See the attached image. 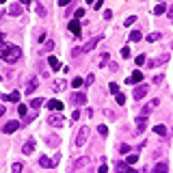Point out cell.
Listing matches in <instances>:
<instances>
[{
  "label": "cell",
  "instance_id": "f6af8a7d",
  "mask_svg": "<svg viewBox=\"0 0 173 173\" xmlns=\"http://www.w3.org/2000/svg\"><path fill=\"white\" fill-rule=\"evenodd\" d=\"M17 113L24 117V115H26V106H24V104H20V106H17Z\"/></svg>",
  "mask_w": 173,
  "mask_h": 173
},
{
  "label": "cell",
  "instance_id": "3957f363",
  "mask_svg": "<svg viewBox=\"0 0 173 173\" xmlns=\"http://www.w3.org/2000/svg\"><path fill=\"white\" fill-rule=\"evenodd\" d=\"M39 165H41L43 169H54V167L59 165V156H52V158L41 156V158H39Z\"/></svg>",
  "mask_w": 173,
  "mask_h": 173
},
{
  "label": "cell",
  "instance_id": "8d00e7d4",
  "mask_svg": "<svg viewBox=\"0 0 173 173\" xmlns=\"http://www.w3.org/2000/svg\"><path fill=\"white\" fill-rule=\"evenodd\" d=\"M108 91H111V93H117V91H119V85H117V82H111V85H108Z\"/></svg>",
  "mask_w": 173,
  "mask_h": 173
},
{
  "label": "cell",
  "instance_id": "cb8c5ba5",
  "mask_svg": "<svg viewBox=\"0 0 173 173\" xmlns=\"http://www.w3.org/2000/svg\"><path fill=\"white\" fill-rule=\"evenodd\" d=\"M48 65H50L52 69H59V67H61V63H59L56 56H50V59H48Z\"/></svg>",
  "mask_w": 173,
  "mask_h": 173
},
{
  "label": "cell",
  "instance_id": "6da1fadb",
  "mask_svg": "<svg viewBox=\"0 0 173 173\" xmlns=\"http://www.w3.org/2000/svg\"><path fill=\"white\" fill-rule=\"evenodd\" d=\"M22 56V50L17 48V45L13 43H2L0 41V59L7 61V63H15V61H20Z\"/></svg>",
  "mask_w": 173,
  "mask_h": 173
},
{
  "label": "cell",
  "instance_id": "f35d334b",
  "mask_svg": "<svg viewBox=\"0 0 173 173\" xmlns=\"http://www.w3.org/2000/svg\"><path fill=\"white\" fill-rule=\"evenodd\" d=\"M71 85H74V87H82L85 80H82V78H74V80H71Z\"/></svg>",
  "mask_w": 173,
  "mask_h": 173
},
{
  "label": "cell",
  "instance_id": "7c38bea8",
  "mask_svg": "<svg viewBox=\"0 0 173 173\" xmlns=\"http://www.w3.org/2000/svg\"><path fill=\"white\" fill-rule=\"evenodd\" d=\"M22 13H24V7H22V4H17V2H15V4H11V7H9V15L20 17Z\"/></svg>",
  "mask_w": 173,
  "mask_h": 173
},
{
  "label": "cell",
  "instance_id": "db71d44e",
  "mask_svg": "<svg viewBox=\"0 0 173 173\" xmlns=\"http://www.w3.org/2000/svg\"><path fill=\"white\" fill-rule=\"evenodd\" d=\"M20 4L22 7H30V0H20Z\"/></svg>",
  "mask_w": 173,
  "mask_h": 173
},
{
  "label": "cell",
  "instance_id": "91938a15",
  "mask_svg": "<svg viewBox=\"0 0 173 173\" xmlns=\"http://www.w3.org/2000/svg\"><path fill=\"white\" fill-rule=\"evenodd\" d=\"M87 2H89V4H93V2H95V0H87Z\"/></svg>",
  "mask_w": 173,
  "mask_h": 173
},
{
  "label": "cell",
  "instance_id": "6f0895ef",
  "mask_svg": "<svg viewBox=\"0 0 173 173\" xmlns=\"http://www.w3.org/2000/svg\"><path fill=\"white\" fill-rule=\"evenodd\" d=\"M0 41H4V33H0Z\"/></svg>",
  "mask_w": 173,
  "mask_h": 173
},
{
  "label": "cell",
  "instance_id": "7402d4cb",
  "mask_svg": "<svg viewBox=\"0 0 173 173\" xmlns=\"http://www.w3.org/2000/svg\"><path fill=\"white\" fill-rule=\"evenodd\" d=\"M89 162H91V160H89V158L85 156V158H80V160H76V162H74V169H80V167H87Z\"/></svg>",
  "mask_w": 173,
  "mask_h": 173
},
{
  "label": "cell",
  "instance_id": "ab89813d",
  "mask_svg": "<svg viewBox=\"0 0 173 173\" xmlns=\"http://www.w3.org/2000/svg\"><path fill=\"white\" fill-rule=\"evenodd\" d=\"M11 169H13V173H20V171H22V162H13Z\"/></svg>",
  "mask_w": 173,
  "mask_h": 173
},
{
  "label": "cell",
  "instance_id": "603a6c76",
  "mask_svg": "<svg viewBox=\"0 0 173 173\" xmlns=\"http://www.w3.org/2000/svg\"><path fill=\"white\" fill-rule=\"evenodd\" d=\"M35 11H37L39 17H45V7H43L41 2H35Z\"/></svg>",
  "mask_w": 173,
  "mask_h": 173
},
{
  "label": "cell",
  "instance_id": "ffe728a7",
  "mask_svg": "<svg viewBox=\"0 0 173 173\" xmlns=\"http://www.w3.org/2000/svg\"><path fill=\"white\" fill-rule=\"evenodd\" d=\"M167 169H169V165H167L165 160H162V162H158V165H154V173H165Z\"/></svg>",
  "mask_w": 173,
  "mask_h": 173
},
{
  "label": "cell",
  "instance_id": "7bdbcfd3",
  "mask_svg": "<svg viewBox=\"0 0 173 173\" xmlns=\"http://www.w3.org/2000/svg\"><path fill=\"white\" fill-rule=\"evenodd\" d=\"M74 17H76V20H80V17H85V9H78V11H76V15H74Z\"/></svg>",
  "mask_w": 173,
  "mask_h": 173
},
{
  "label": "cell",
  "instance_id": "5bb4252c",
  "mask_svg": "<svg viewBox=\"0 0 173 173\" xmlns=\"http://www.w3.org/2000/svg\"><path fill=\"white\" fill-rule=\"evenodd\" d=\"M45 106H48V111H63V102H59V99H48Z\"/></svg>",
  "mask_w": 173,
  "mask_h": 173
},
{
  "label": "cell",
  "instance_id": "484cf974",
  "mask_svg": "<svg viewBox=\"0 0 173 173\" xmlns=\"http://www.w3.org/2000/svg\"><path fill=\"white\" fill-rule=\"evenodd\" d=\"M136 160H139V154H128V158H125V162H128V165H134Z\"/></svg>",
  "mask_w": 173,
  "mask_h": 173
},
{
  "label": "cell",
  "instance_id": "9a60e30c",
  "mask_svg": "<svg viewBox=\"0 0 173 173\" xmlns=\"http://www.w3.org/2000/svg\"><path fill=\"white\" fill-rule=\"evenodd\" d=\"M145 128H147V115L136 117V130H139V132H143Z\"/></svg>",
  "mask_w": 173,
  "mask_h": 173
},
{
  "label": "cell",
  "instance_id": "d6a6232c",
  "mask_svg": "<svg viewBox=\"0 0 173 173\" xmlns=\"http://www.w3.org/2000/svg\"><path fill=\"white\" fill-rule=\"evenodd\" d=\"M134 22H136V15H128V17H125V22H123V24H125V26H132Z\"/></svg>",
  "mask_w": 173,
  "mask_h": 173
},
{
  "label": "cell",
  "instance_id": "681fc988",
  "mask_svg": "<svg viewBox=\"0 0 173 173\" xmlns=\"http://www.w3.org/2000/svg\"><path fill=\"white\" fill-rule=\"evenodd\" d=\"M111 17H113V11H108V9H106V11H104V20H111Z\"/></svg>",
  "mask_w": 173,
  "mask_h": 173
},
{
  "label": "cell",
  "instance_id": "c3c4849f",
  "mask_svg": "<svg viewBox=\"0 0 173 173\" xmlns=\"http://www.w3.org/2000/svg\"><path fill=\"white\" fill-rule=\"evenodd\" d=\"M37 41H39V43L45 41V33H39V35H37Z\"/></svg>",
  "mask_w": 173,
  "mask_h": 173
},
{
  "label": "cell",
  "instance_id": "816d5d0a",
  "mask_svg": "<svg viewBox=\"0 0 173 173\" xmlns=\"http://www.w3.org/2000/svg\"><path fill=\"white\" fill-rule=\"evenodd\" d=\"M154 85H158V82H162V76H154V80H151Z\"/></svg>",
  "mask_w": 173,
  "mask_h": 173
},
{
  "label": "cell",
  "instance_id": "2e32d148",
  "mask_svg": "<svg viewBox=\"0 0 173 173\" xmlns=\"http://www.w3.org/2000/svg\"><path fill=\"white\" fill-rule=\"evenodd\" d=\"M125 82H128V85H132V82H136V85H139V82H143V71H139V69H134V74H132V78H128V80H125Z\"/></svg>",
  "mask_w": 173,
  "mask_h": 173
},
{
  "label": "cell",
  "instance_id": "ac0fdd59",
  "mask_svg": "<svg viewBox=\"0 0 173 173\" xmlns=\"http://www.w3.org/2000/svg\"><path fill=\"white\" fill-rule=\"evenodd\" d=\"M115 169L117 171H128V173H134V169H132V165H128V162H115Z\"/></svg>",
  "mask_w": 173,
  "mask_h": 173
},
{
  "label": "cell",
  "instance_id": "8fae6325",
  "mask_svg": "<svg viewBox=\"0 0 173 173\" xmlns=\"http://www.w3.org/2000/svg\"><path fill=\"white\" fill-rule=\"evenodd\" d=\"M37 87H39V80L35 78V76H33V78H28V82H26V93H28V95H30V93H35V89H37Z\"/></svg>",
  "mask_w": 173,
  "mask_h": 173
},
{
  "label": "cell",
  "instance_id": "e575fe53",
  "mask_svg": "<svg viewBox=\"0 0 173 173\" xmlns=\"http://www.w3.org/2000/svg\"><path fill=\"white\" fill-rule=\"evenodd\" d=\"M158 39H160V35H158V33H154V35H147V41H149V43L158 41Z\"/></svg>",
  "mask_w": 173,
  "mask_h": 173
},
{
  "label": "cell",
  "instance_id": "7a4b0ae2",
  "mask_svg": "<svg viewBox=\"0 0 173 173\" xmlns=\"http://www.w3.org/2000/svg\"><path fill=\"white\" fill-rule=\"evenodd\" d=\"M167 61H169V52H165V54H160V56H156V59H151V61H147V67H149V69H154V67H160V65H165Z\"/></svg>",
  "mask_w": 173,
  "mask_h": 173
},
{
  "label": "cell",
  "instance_id": "ee69618b",
  "mask_svg": "<svg viewBox=\"0 0 173 173\" xmlns=\"http://www.w3.org/2000/svg\"><path fill=\"white\" fill-rule=\"evenodd\" d=\"M104 63H108V54L106 52L102 54V59H99V65H102V67H104Z\"/></svg>",
  "mask_w": 173,
  "mask_h": 173
},
{
  "label": "cell",
  "instance_id": "30bf717a",
  "mask_svg": "<svg viewBox=\"0 0 173 173\" xmlns=\"http://www.w3.org/2000/svg\"><path fill=\"white\" fill-rule=\"evenodd\" d=\"M99 39H102V35H95V37L91 39V41H87V43H85V48H82V52H91V50H93L95 45L99 43Z\"/></svg>",
  "mask_w": 173,
  "mask_h": 173
},
{
  "label": "cell",
  "instance_id": "e0dca14e",
  "mask_svg": "<svg viewBox=\"0 0 173 173\" xmlns=\"http://www.w3.org/2000/svg\"><path fill=\"white\" fill-rule=\"evenodd\" d=\"M156 106H158V99H151V102H147V104L143 106V111H141V115H149V113L154 111V108H156Z\"/></svg>",
  "mask_w": 173,
  "mask_h": 173
},
{
  "label": "cell",
  "instance_id": "b9f144b4",
  "mask_svg": "<svg viewBox=\"0 0 173 173\" xmlns=\"http://www.w3.org/2000/svg\"><path fill=\"white\" fill-rule=\"evenodd\" d=\"M48 145H59V136H50V139H48Z\"/></svg>",
  "mask_w": 173,
  "mask_h": 173
},
{
  "label": "cell",
  "instance_id": "f907efd6",
  "mask_svg": "<svg viewBox=\"0 0 173 173\" xmlns=\"http://www.w3.org/2000/svg\"><path fill=\"white\" fill-rule=\"evenodd\" d=\"M71 119H74V121L80 119V111H74V113H71Z\"/></svg>",
  "mask_w": 173,
  "mask_h": 173
},
{
  "label": "cell",
  "instance_id": "9c48e42d",
  "mask_svg": "<svg viewBox=\"0 0 173 173\" xmlns=\"http://www.w3.org/2000/svg\"><path fill=\"white\" fill-rule=\"evenodd\" d=\"M63 121H65V119H63L61 115H52V113H50V117H48V123H50V125H54V128H61Z\"/></svg>",
  "mask_w": 173,
  "mask_h": 173
},
{
  "label": "cell",
  "instance_id": "277c9868",
  "mask_svg": "<svg viewBox=\"0 0 173 173\" xmlns=\"http://www.w3.org/2000/svg\"><path fill=\"white\" fill-rule=\"evenodd\" d=\"M147 91H149V87L147 85H143V82H139V87H134V91H132V95H134V99L139 102V99H143L145 95H147Z\"/></svg>",
  "mask_w": 173,
  "mask_h": 173
},
{
  "label": "cell",
  "instance_id": "94428289",
  "mask_svg": "<svg viewBox=\"0 0 173 173\" xmlns=\"http://www.w3.org/2000/svg\"><path fill=\"white\" fill-rule=\"evenodd\" d=\"M0 2H4V0H0Z\"/></svg>",
  "mask_w": 173,
  "mask_h": 173
},
{
  "label": "cell",
  "instance_id": "4dcf8cb0",
  "mask_svg": "<svg viewBox=\"0 0 173 173\" xmlns=\"http://www.w3.org/2000/svg\"><path fill=\"white\" fill-rule=\"evenodd\" d=\"M9 102H17V104H20V93H17V91H13V93L9 95Z\"/></svg>",
  "mask_w": 173,
  "mask_h": 173
},
{
  "label": "cell",
  "instance_id": "8992f818",
  "mask_svg": "<svg viewBox=\"0 0 173 173\" xmlns=\"http://www.w3.org/2000/svg\"><path fill=\"white\" fill-rule=\"evenodd\" d=\"M69 102H71V104H78V106H80V104H87V95L80 93V91H76V93L69 95Z\"/></svg>",
  "mask_w": 173,
  "mask_h": 173
},
{
  "label": "cell",
  "instance_id": "60d3db41",
  "mask_svg": "<svg viewBox=\"0 0 173 173\" xmlns=\"http://www.w3.org/2000/svg\"><path fill=\"white\" fill-rule=\"evenodd\" d=\"M102 4H104V0H95V2H93V9H95V11H99Z\"/></svg>",
  "mask_w": 173,
  "mask_h": 173
},
{
  "label": "cell",
  "instance_id": "74e56055",
  "mask_svg": "<svg viewBox=\"0 0 173 173\" xmlns=\"http://www.w3.org/2000/svg\"><path fill=\"white\" fill-rule=\"evenodd\" d=\"M97 132L102 134V136H106V134H108V128H106V125L102 123V125H97Z\"/></svg>",
  "mask_w": 173,
  "mask_h": 173
},
{
  "label": "cell",
  "instance_id": "680465c9",
  "mask_svg": "<svg viewBox=\"0 0 173 173\" xmlns=\"http://www.w3.org/2000/svg\"><path fill=\"white\" fill-rule=\"evenodd\" d=\"M2 17H4V13H2V9H0V20H2Z\"/></svg>",
  "mask_w": 173,
  "mask_h": 173
},
{
  "label": "cell",
  "instance_id": "52a82bcc",
  "mask_svg": "<svg viewBox=\"0 0 173 173\" xmlns=\"http://www.w3.org/2000/svg\"><path fill=\"white\" fill-rule=\"evenodd\" d=\"M69 30H71V35H74V37H80V35H82V30H80V20H69Z\"/></svg>",
  "mask_w": 173,
  "mask_h": 173
},
{
  "label": "cell",
  "instance_id": "d4e9b609",
  "mask_svg": "<svg viewBox=\"0 0 173 173\" xmlns=\"http://www.w3.org/2000/svg\"><path fill=\"white\" fill-rule=\"evenodd\" d=\"M141 39H143L141 30H132V33H130V41H141Z\"/></svg>",
  "mask_w": 173,
  "mask_h": 173
},
{
  "label": "cell",
  "instance_id": "bcb514c9",
  "mask_svg": "<svg viewBox=\"0 0 173 173\" xmlns=\"http://www.w3.org/2000/svg\"><path fill=\"white\" fill-rule=\"evenodd\" d=\"M93 80H95V76H93V74H89V76H87V80H85V82H87V85H93Z\"/></svg>",
  "mask_w": 173,
  "mask_h": 173
},
{
  "label": "cell",
  "instance_id": "d6986e66",
  "mask_svg": "<svg viewBox=\"0 0 173 173\" xmlns=\"http://www.w3.org/2000/svg\"><path fill=\"white\" fill-rule=\"evenodd\" d=\"M28 104H30V108H33V111H37V108H41V106H43L45 102H43L41 97H33V99H30Z\"/></svg>",
  "mask_w": 173,
  "mask_h": 173
},
{
  "label": "cell",
  "instance_id": "f5cc1de1",
  "mask_svg": "<svg viewBox=\"0 0 173 173\" xmlns=\"http://www.w3.org/2000/svg\"><path fill=\"white\" fill-rule=\"evenodd\" d=\"M69 2H71V0H59V4H61V7H67Z\"/></svg>",
  "mask_w": 173,
  "mask_h": 173
},
{
  "label": "cell",
  "instance_id": "9f6ffc18",
  "mask_svg": "<svg viewBox=\"0 0 173 173\" xmlns=\"http://www.w3.org/2000/svg\"><path fill=\"white\" fill-rule=\"evenodd\" d=\"M4 113H7V108H4V106H0V117H2Z\"/></svg>",
  "mask_w": 173,
  "mask_h": 173
},
{
  "label": "cell",
  "instance_id": "44dd1931",
  "mask_svg": "<svg viewBox=\"0 0 173 173\" xmlns=\"http://www.w3.org/2000/svg\"><path fill=\"white\" fill-rule=\"evenodd\" d=\"M54 50V41L52 39H45V45H43V50L39 52V54H48V52H52Z\"/></svg>",
  "mask_w": 173,
  "mask_h": 173
},
{
  "label": "cell",
  "instance_id": "5b68a950",
  "mask_svg": "<svg viewBox=\"0 0 173 173\" xmlns=\"http://www.w3.org/2000/svg\"><path fill=\"white\" fill-rule=\"evenodd\" d=\"M87 139H89V128L82 125V128L78 130V134H76V145H78V147H82V145L87 143Z\"/></svg>",
  "mask_w": 173,
  "mask_h": 173
},
{
  "label": "cell",
  "instance_id": "11a10c76",
  "mask_svg": "<svg viewBox=\"0 0 173 173\" xmlns=\"http://www.w3.org/2000/svg\"><path fill=\"white\" fill-rule=\"evenodd\" d=\"M167 13H169V20L173 22V7H171V9H167Z\"/></svg>",
  "mask_w": 173,
  "mask_h": 173
},
{
  "label": "cell",
  "instance_id": "4fadbf2b",
  "mask_svg": "<svg viewBox=\"0 0 173 173\" xmlns=\"http://www.w3.org/2000/svg\"><path fill=\"white\" fill-rule=\"evenodd\" d=\"M17 128H20V123H17V121H7V123L2 125V132H4V134H11V132H15Z\"/></svg>",
  "mask_w": 173,
  "mask_h": 173
},
{
  "label": "cell",
  "instance_id": "ba28073f",
  "mask_svg": "<svg viewBox=\"0 0 173 173\" xmlns=\"http://www.w3.org/2000/svg\"><path fill=\"white\" fill-rule=\"evenodd\" d=\"M33 151H35V139H28L22 145V154H24V156H30Z\"/></svg>",
  "mask_w": 173,
  "mask_h": 173
},
{
  "label": "cell",
  "instance_id": "1f68e13d",
  "mask_svg": "<svg viewBox=\"0 0 173 173\" xmlns=\"http://www.w3.org/2000/svg\"><path fill=\"white\" fill-rule=\"evenodd\" d=\"M134 63H136V67H141L143 63H145V56H143V54H139V56H134Z\"/></svg>",
  "mask_w": 173,
  "mask_h": 173
},
{
  "label": "cell",
  "instance_id": "f546056e",
  "mask_svg": "<svg viewBox=\"0 0 173 173\" xmlns=\"http://www.w3.org/2000/svg\"><path fill=\"white\" fill-rule=\"evenodd\" d=\"M115 97H117V104H121V106L125 104V95H123V93H119V91H117V93H115Z\"/></svg>",
  "mask_w": 173,
  "mask_h": 173
},
{
  "label": "cell",
  "instance_id": "4316f807",
  "mask_svg": "<svg viewBox=\"0 0 173 173\" xmlns=\"http://www.w3.org/2000/svg\"><path fill=\"white\" fill-rule=\"evenodd\" d=\"M54 91H63L65 89V82H63V80H54V87H52Z\"/></svg>",
  "mask_w": 173,
  "mask_h": 173
},
{
  "label": "cell",
  "instance_id": "83f0119b",
  "mask_svg": "<svg viewBox=\"0 0 173 173\" xmlns=\"http://www.w3.org/2000/svg\"><path fill=\"white\" fill-rule=\"evenodd\" d=\"M154 132L160 134V136H165V134H167V125H156V128H154Z\"/></svg>",
  "mask_w": 173,
  "mask_h": 173
},
{
  "label": "cell",
  "instance_id": "d590c367",
  "mask_svg": "<svg viewBox=\"0 0 173 173\" xmlns=\"http://www.w3.org/2000/svg\"><path fill=\"white\" fill-rule=\"evenodd\" d=\"M119 151H121V154H128V151H130V145H128V143H121V145H119Z\"/></svg>",
  "mask_w": 173,
  "mask_h": 173
},
{
  "label": "cell",
  "instance_id": "836d02e7",
  "mask_svg": "<svg viewBox=\"0 0 173 173\" xmlns=\"http://www.w3.org/2000/svg\"><path fill=\"white\" fill-rule=\"evenodd\" d=\"M121 56L123 59H130V48H128V45H123V48H121Z\"/></svg>",
  "mask_w": 173,
  "mask_h": 173
},
{
  "label": "cell",
  "instance_id": "7dc6e473",
  "mask_svg": "<svg viewBox=\"0 0 173 173\" xmlns=\"http://www.w3.org/2000/svg\"><path fill=\"white\" fill-rule=\"evenodd\" d=\"M71 54H74V56H80V54H82V48H74V50H71Z\"/></svg>",
  "mask_w": 173,
  "mask_h": 173
},
{
  "label": "cell",
  "instance_id": "f1b7e54d",
  "mask_svg": "<svg viewBox=\"0 0 173 173\" xmlns=\"http://www.w3.org/2000/svg\"><path fill=\"white\" fill-rule=\"evenodd\" d=\"M165 11H167V7H165V4H156V9H154V13H156V15H162Z\"/></svg>",
  "mask_w": 173,
  "mask_h": 173
}]
</instances>
